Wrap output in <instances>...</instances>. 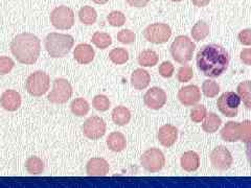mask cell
<instances>
[{
    "label": "cell",
    "mask_w": 251,
    "mask_h": 188,
    "mask_svg": "<svg viewBox=\"0 0 251 188\" xmlns=\"http://www.w3.org/2000/svg\"><path fill=\"white\" fill-rule=\"evenodd\" d=\"M230 62L229 53L223 46L207 44L203 46L196 57L199 71L207 77L221 76L228 69Z\"/></svg>",
    "instance_id": "1"
},
{
    "label": "cell",
    "mask_w": 251,
    "mask_h": 188,
    "mask_svg": "<svg viewBox=\"0 0 251 188\" xmlns=\"http://www.w3.org/2000/svg\"><path fill=\"white\" fill-rule=\"evenodd\" d=\"M11 51L15 59L21 64H34L40 56V39L30 33L19 34L11 43Z\"/></svg>",
    "instance_id": "2"
},
{
    "label": "cell",
    "mask_w": 251,
    "mask_h": 188,
    "mask_svg": "<svg viewBox=\"0 0 251 188\" xmlns=\"http://www.w3.org/2000/svg\"><path fill=\"white\" fill-rule=\"evenodd\" d=\"M45 49L51 58H63L72 50L75 44L73 36L50 33L45 38Z\"/></svg>",
    "instance_id": "3"
},
{
    "label": "cell",
    "mask_w": 251,
    "mask_h": 188,
    "mask_svg": "<svg viewBox=\"0 0 251 188\" xmlns=\"http://www.w3.org/2000/svg\"><path fill=\"white\" fill-rule=\"evenodd\" d=\"M196 44L187 36H178L171 45V54L179 64H186L193 59Z\"/></svg>",
    "instance_id": "4"
},
{
    "label": "cell",
    "mask_w": 251,
    "mask_h": 188,
    "mask_svg": "<svg viewBox=\"0 0 251 188\" xmlns=\"http://www.w3.org/2000/svg\"><path fill=\"white\" fill-rule=\"evenodd\" d=\"M50 75L43 71H36L31 73L26 81V90L30 95L39 97L42 96L50 89Z\"/></svg>",
    "instance_id": "5"
},
{
    "label": "cell",
    "mask_w": 251,
    "mask_h": 188,
    "mask_svg": "<svg viewBox=\"0 0 251 188\" xmlns=\"http://www.w3.org/2000/svg\"><path fill=\"white\" fill-rule=\"evenodd\" d=\"M172 28L166 23H153L144 30V37L147 41L153 44H163L170 40Z\"/></svg>",
    "instance_id": "6"
},
{
    "label": "cell",
    "mask_w": 251,
    "mask_h": 188,
    "mask_svg": "<svg viewBox=\"0 0 251 188\" xmlns=\"http://www.w3.org/2000/svg\"><path fill=\"white\" fill-rule=\"evenodd\" d=\"M50 22L57 29H69L75 24V13L68 6H58L50 14Z\"/></svg>",
    "instance_id": "7"
},
{
    "label": "cell",
    "mask_w": 251,
    "mask_h": 188,
    "mask_svg": "<svg viewBox=\"0 0 251 188\" xmlns=\"http://www.w3.org/2000/svg\"><path fill=\"white\" fill-rule=\"evenodd\" d=\"M73 96V87L65 78H57L49 94V100L52 104H65Z\"/></svg>",
    "instance_id": "8"
},
{
    "label": "cell",
    "mask_w": 251,
    "mask_h": 188,
    "mask_svg": "<svg viewBox=\"0 0 251 188\" xmlns=\"http://www.w3.org/2000/svg\"><path fill=\"white\" fill-rule=\"evenodd\" d=\"M140 163L146 170L150 172H158L166 164V157L159 148H149L141 155Z\"/></svg>",
    "instance_id": "9"
},
{
    "label": "cell",
    "mask_w": 251,
    "mask_h": 188,
    "mask_svg": "<svg viewBox=\"0 0 251 188\" xmlns=\"http://www.w3.org/2000/svg\"><path fill=\"white\" fill-rule=\"evenodd\" d=\"M241 104V98L238 93L231 91L224 92L221 96L218 98L217 107L219 111L226 117H235L239 112V107Z\"/></svg>",
    "instance_id": "10"
},
{
    "label": "cell",
    "mask_w": 251,
    "mask_h": 188,
    "mask_svg": "<svg viewBox=\"0 0 251 188\" xmlns=\"http://www.w3.org/2000/svg\"><path fill=\"white\" fill-rule=\"evenodd\" d=\"M209 159L211 165L219 171L228 170L231 167L233 162L230 152L223 145L214 148L213 152L210 153Z\"/></svg>",
    "instance_id": "11"
},
{
    "label": "cell",
    "mask_w": 251,
    "mask_h": 188,
    "mask_svg": "<svg viewBox=\"0 0 251 188\" xmlns=\"http://www.w3.org/2000/svg\"><path fill=\"white\" fill-rule=\"evenodd\" d=\"M83 133L87 138L98 140L105 135L106 122L99 116L89 117L83 124Z\"/></svg>",
    "instance_id": "12"
},
{
    "label": "cell",
    "mask_w": 251,
    "mask_h": 188,
    "mask_svg": "<svg viewBox=\"0 0 251 188\" xmlns=\"http://www.w3.org/2000/svg\"><path fill=\"white\" fill-rule=\"evenodd\" d=\"M178 99L185 107H194L201 99V91L196 85H188L178 91Z\"/></svg>",
    "instance_id": "13"
},
{
    "label": "cell",
    "mask_w": 251,
    "mask_h": 188,
    "mask_svg": "<svg viewBox=\"0 0 251 188\" xmlns=\"http://www.w3.org/2000/svg\"><path fill=\"white\" fill-rule=\"evenodd\" d=\"M167 93L159 87H153L148 90L144 96V101L148 108L159 110L167 103Z\"/></svg>",
    "instance_id": "14"
},
{
    "label": "cell",
    "mask_w": 251,
    "mask_h": 188,
    "mask_svg": "<svg viewBox=\"0 0 251 188\" xmlns=\"http://www.w3.org/2000/svg\"><path fill=\"white\" fill-rule=\"evenodd\" d=\"M159 143L164 147H170L176 143L178 139V130L172 124H163L157 133Z\"/></svg>",
    "instance_id": "15"
},
{
    "label": "cell",
    "mask_w": 251,
    "mask_h": 188,
    "mask_svg": "<svg viewBox=\"0 0 251 188\" xmlns=\"http://www.w3.org/2000/svg\"><path fill=\"white\" fill-rule=\"evenodd\" d=\"M110 170L109 163L103 158H92L86 165V171L92 177H104L107 176Z\"/></svg>",
    "instance_id": "16"
},
{
    "label": "cell",
    "mask_w": 251,
    "mask_h": 188,
    "mask_svg": "<svg viewBox=\"0 0 251 188\" xmlns=\"http://www.w3.org/2000/svg\"><path fill=\"white\" fill-rule=\"evenodd\" d=\"M21 96L20 94L15 90H6L2 93L0 98V104L6 111L14 112L18 110L21 106Z\"/></svg>",
    "instance_id": "17"
},
{
    "label": "cell",
    "mask_w": 251,
    "mask_h": 188,
    "mask_svg": "<svg viewBox=\"0 0 251 188\" xmlns=\"http://www.w3.org/2000/svg\"><path fill=\"white\" fill-rule=\"evenodd\" d=\"M242 124L241 122L229 121L221 130V138L226 142H237L241 139Z\"/></svg>",
    "instance_id": "18"
},
{
    "label": "cell",
    "mask_w": 251,
    "mask_h": 188,
    "mask_svg": "<svg viewBox=\"0 0 251 188\" xmlns=\"http://www.w3.org/2000/svg\"><path fill=\"white\" fill-rule=\"evenodd\" d=\"M96 56V52L89 44H78L74 51V57L75 61L80 64L87 65L91 63Z\"/></svg>",
    "instance_id": "19"
},
{
    "label": "cell",
    "mask_w": 251,
    "mask_h": 188,
    "mask_svg": "<svg viewBox=\"0 0 251 188\" xmlns=\"http://www.w3.org/2000/svg\"><path fill=\"white\" fill-rule=\"evenodd\" d=\"M151 82V75L145 69H135L131 75V84L136 90L146 89Z\"/></svg>",
    "instance_id": "20"
},
{
    "label": "cell",
    "mask_w": 251,
    "mask_h": 188,
    "mask_svg": "<svg viewBox=\"0 0 251 188\" xmlns=\"http://www.w3.org/2000/svg\"><path fill=\"white\" fill-rule=\"evenodd\" d=\"M180 164H181V167L185 171H188V172L196 171L200 166V157L196 152H193V151L185 152L181 156Z\"/></svg>",
    "instance_id": "21"
},
{
    "label": "cell",
    "mask_w": 251,
    "mask_h": 188,
    "mask_svg": "<svg viewBox=\"0 0 251 188\" xmlns=\"http://www.w3.org/2000/svg\"><path fill=\"white\" fill-rule=\"evenodd\" d=\"M107 145L110 150L120 153L123 152L127 146V140L121 132H112L107 138Z\"/></svg>",
    "instance_id": "22"
},
{
    "label": "cell",
    "mask_w": 251,
    "mask_h": 188,
    "mask_svg": "<svg viewBox=\"0 0 251 188\" xmlns=\"http://www.w3.org/2000/svg\"><path fill=\"white\" fill-rule=\"evenodd\" d=\"M112 120L117 125H126L131 120V112L128 108L124 106H119L113 109Z\"/></svg>",
    "instance_id": "23"
},
{
    "label": "cell",
    "mask_w": 251,
    "mask_h": 188,
    "mask_svg": "<svg viewBox=\"0 0 251 188\" xmlns=\"http://www.w3.org/2000/svg\"><path fill=\"white\" fill-rule=\"evenodd\" d=\"M222 124V119L216 113H209L206 115L202 123V129L204 132L213 134L216 133Z\"/></svg>",
    "instance_id": "24"
},
{
    "label": "cell",
    "mask_w": 251,
    "mask_h": 188,
    "mask_svg": "<svg viewBox=\"0 0 251 188\" xmlns=\"http://www.w3.org/2000/svg\"><path fill=\"white\" fill-rule=\"evenodd\" d=\"M159 61V57L156 51L152 49L143 50L138 56V63L143 67H154Z\"/></svg>",
    "instance_id": "25"
},
{
    "label": "cell",
    "mask_w": 251,
    "mask_h": 188,
    "mask_svg": "<svg viewBox=\"0 0 251 188\" xmlns=\"http://www.w3.org/2000/svg\"><path fill=\"white\" fill-rule=\"evenodd\" d=\"M237 91L241 101H243V104L248 110H251V81L240 83L238 85Z\"/></svg>",
    "instance_id": "26"
},
{
    "label": "cell",
    "mask_w": 251,
    "mask_h": 188,
    "mask_svg": "<svg viewBox=\"0 0 251 188\" xmlns=\"http://www.w3.org/2000/svg\"><path fill=\"white\" fill-rule=\"evenodd\" d=\"M78 18H80V21L84 23V24L92 25L97 22L98 13L94 7L86 5L83 6L80 12H78Z\"/></svg>",
    "instance_id": "27"
},
{
    "label": "cell",
    "mask_w": 251,
    "mask_h": 188,
    "mask_svg": "<svg viewBox=\"0 0 251 188\" xmlns=\"http://www.w3.org/2000/svg\"><path fill=\"white\" fill-rule=\"evenodd\" d=\"M209 31H210V27L207 23L204 21H199L193 26L191 34L195 41L200 42L209 35Z\"/></svg>",
    "instance_id": "28"
},
{
    "label": "cell",
    "mask_w": 251,
    "mask_h": 188,
    "mask_svg": "<svg viewBox=\"0 0 251 188\" xmlns=\"http://www.w3.org/2000/svg\"><path fill=\"white\" fill-rule=\"evenodd\" d=\"M70 109H72V112L78 117H82L87 115L89 110H90V106L88 104V101L86 100L85 98L78 97L73 100L72 105H70Z\"/></svg>",
    "instance_id": "29"
},
{
    "label": "cell",
    "mask_w": 251,
    "mask_h": 188,
    "mask_svg": "<svg viewBox=\"0 0 251 188\" xmlns=\"http://www.w3.org/2000/svg\"><path fill=\"white\" fill-rule=\"evenodd\" d=\"M92 43L96 45L100 49H106L112 44V38L107 33H101V31H97L92 36Z\"/></svg>",
    "instance_id": "30"
},
{
    "label": "cell",
    "mask_w": 251,
    "mask_h": 188,
    "mask_svg": "<svg viewBox=\"0 0 251 188\" xmlns=\"http://www.w3.org/2000/svg\"><path fill=\"white\" fill-rule=\"evenodd\" d=\"M109 59L116 65H123L128 62L129 52L122 47H117L109 52Z\"/></svg>",
    "instance_id": "31"
},
{
    "label": "cell",
    "mask_w": 251,
    "mask_h": 188,
    "mask_svg": "<svg viewBox=\"0 0 251 188\" xmlns=\"http://www.w3.org/2000/svg\"><path fill=\"white\" fill-rule=\"evenodd\" d=\"M25 168L30 175H40L44 170V163L38 157H29L25 162Z\"/></svg>",
    "instance_id": "32"
},
{
    "label": "cell",
    "mask_w": 251,
    "mask_h": 188,
    "mask_svg": "<svg viewBox=\"0 0 251 188\" xmlns=\"http://www.w3.org/2000/svg\"><path fill=\"white\" fill-rule=\"evenodd\" d=\"M202 91L206 97L214 98L220 92V86L217 82L213 80H206L202 84Z\"/></svg>",
    "instance_id": "33"
},
{
    "label": "cell",
    "mask_w": 251,
    "mask_h": 188,
    "mask_svg": "<svg viewBox=\"0 0 251 188\" xmlns=\"http://www.w3.org/2000/svg\"><path fill=\"white\" fill-rule=\"evenodd\" d=\"M92 106L94 109L98 110L100 112H106L107 110H109L110 106H111V103H110L109 98L106 95L99 94V95L94 96L92 100Z\"/></svg>",
    "instance_id": "34"
},
{
    "label": "cell",
    "mask_w": 251,
    "mask_h": 188,
    "mask_svg": "<svg viewBox=\"0 0 251 188\" xmlns=\"http://www.w3.org/2000/svg\"><path fill=\"white\" fill-rule=\"evenodd\" d=\"M107 20L111 26L120 27V26H123L126 23V16L123 12L113 11L108 15Z\"/></svg>",
    "instance_id": "35"
},
{
    "label": "cell",
    "mask_w": 251,
    "mask_h": 188,
    "mask_svg": "<svg viewBox=\"0 0 251 188\" xmlns=\"http://www.w3.org/2000/svg\"><path fill=\"white\" fill-rule=\"evenodd\" d=\"M206 115H207V110L205 107L202 105H196L194 106V108L191 111V119L196 123H200L204 120Z\"/></svg>",
    "instance_id": "36"
},
{
    "label": "cell",
    "mask_w": 251,
    "mask_h": 188,
    "mask_svg": "<svg viewBox=\"0 0 251 188\" xmlns=\"http://www.w3.org/2000/svg\"><path fill=\"white\" fill-rule=\"evenodd\" d=\"M194 76L193 68L190 65H184L180 67L177 73V78L180 83H187L190 82Z\"/></svg>",
    "instance_id": "37"
},
{
    "label": "cell",
    "mask_w": 251,
    "mask_h": 188,
    "mask_svg": "<svg viewBox=\"0 0 251 188\" xmlns=\"http://www.w3.org/2000/svg\"><path fill=\"white\" fill-rule=\"evenodd\" d=\"M117 40L123 44H132L136 40V35L131 29H122L117 34Z\"/></svg>",
    "instance_id": "38"
},
{
    "label": "cell",
    "mask_w": 251,
    "mask_h": 188,
    "mask_svg": "<svg viewBox=\"0 0 251 188\" xmlns=\"http://www.w3.org/2000/svg\"><path fill=\"white\" fill-rule=\"evenodd\" d=\"M174 71H175V67L169 61L161 63V65H159V68H158L159 74L164 78L172 77L173 74H174Z\"/></svg>",
    "instance_id": "39"
},
{
    "label": "cell",
    "mask_w": 251,
    "mask_h": 188,
    "mask_svg": "<svg viewBox=\"0 0 251 188\" xmlns=\"http://www.w3.org/2000/svg\"><path fill=\"white\" fill-rule=\"evenodd\" d=\"M14 61L9 57H0V74L4 75L12 71L14 68Z\"/></svg>",
    "instance_id": "40"
},
{
    "label": "cell",
    "mask_w": 251,
    "mask_h": 188,
    "mask_svg": "<svg viewBox=\"0 0 251 188\" xmlns=\"http://www.w3.org/2000/svg\"><path fill=\"white\" fill-rule=\"evenodd\" d=\"M242 124V135L241 141L244 143H247L249 140H251V120H244L241 122Z\"/></svg>",
    "instance_id": "41"
},
{
    "label": "cell",
    "mask_w": 251,
    "mask_h": 188,
    "mask_svg": "<svg viewBox=\"0 0 251 188\" xmlns=\"http://www.w3.org/2000/svg\"><path fill=\"white\" fill-rule=\"evenodd\" d=\"M238 39L242 45L250 46L251 45V29L246 28V29L241 30L238 35Z\"/></svg>",
    "instance_id": "42"
},
{
    "label": "cell",
    "mask_w": 251,
    "mask_h": 188,
    "mask_svg": "<svg viewBox=\"0 0 251 188\" xmlns=\"http://www.w3.org/2000/svg\"><path fill=\"white\" fill-rule=\"evenodd\" d=\"M240 59L243 64L251 66V48H244L240 53Z\"/></svg>",
    "instance_id": "43"
},
{
    "label": "cell",
    "mask_w": 251,
    "mask_h": 188,
    "mask_svg": "<svg viewBox=\"0 0 251 188\" xmlns=\"http://www.w3.org/2000/svg\"><path fill=\"white\" fill-rule=\"evenodd\" d=\"M126 1L133 7H144L150 2L151 0H126Z\"/></svg>",
    "instance_id": "44"
},
{
    "label": "cell",
    "mask_w": 251,
    "mask_h": 188,
    "mask_svg": "<svg viewBox=\"0 0 251 188\" xmlns=\"http://www.w3.org/2000/svg\"><path fill=\"white\" fill-rule=\"evenodd\" d=\"M192 2L195 6L197 7H204L209 4L210 0H192Z\"/></svg>",
    "instance_id": "45"
},
{
    "label": "cell",
    "mask_w": 251,
    "mask_h": 188,
    "mask_svg": "<svg viewBox=\"0 0 251 188\" xmlns=\"http://www.w3.org/2000/svg\"><path fill=\"white\" fill-rule=\"evenodd\" d=\"M246 156H247L248 162L251 166V140H249L246 143Z\"/></svg>",
    "instance_id": "46"
},
{
    "label": "cell",
    "mask_w": 251,
    "mask_h": 188,
    "mask_svg": "<svg viewBox=\"0 0 251 188\" xmlns=\"http://www.w3.org/2000/svg\"><path fill=\"white\" fill-rule=\"evenodd\" d=\"M92 1L97 4H105L109 1V0H92Z\"/></svg>",
    "instance_id": "47"
},
{
    "label": "cell",
    "mask_w": 251,
    "mask_h": 188,
    "mask_svg": "<svg viewBox=\"0 0 251 188\" xmlns=\"http://www.w3.org/2000/svg\"><path fill=\"white\" fill-rule=\"evenodd\" d=\"M171 1H174V2H180V1H182V0H171Z\"/></svg>",
    "instance_id": "48"
}]
</instances>
